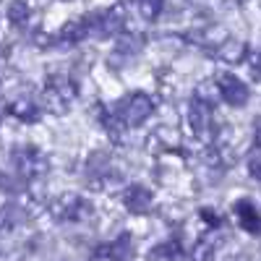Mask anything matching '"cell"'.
<instances>
[{
  "label": "cell",
  "instance_id": "6da1fadb",
  "mask_svg": "<svg viewBox=\"0 0 261 261\" xmlns=\"http://www.w3.org/2000/svg\"><path fill=\"white\" fill-rule=\"evenodd\" d=\"M151 113H154V102H151L149 94L144 92H134V94H128L120 107H118V118L123 120V125L128 128H136L141 123H146L151 118Z\"/></svg>",
  "mask_w": 261,
  "mask_h": 261
},
{
  "label": "cell",
  "instance_id": "9c48e42d",
  "mask_svg": "<svg viewBox=\"0 0 261 261\" xmlns=\"http://www.w3.org/2000/svg\"><path fill=\"white\" fill-rule=\"evenodd\" d=\"M8 113L13 118H18V120H24V123H34L39 118V105L34 99H29V97H16L8 105Z\"/></svg>",
  "mask_w": 261,
  "mask_h": 261
},
{
  "label": "cell",
  "instance_id": "8fae6325",
  "mask_svg": "<svg viewBox=\"0 0 261 261\" xmlns=\"http://www.w3.org/2000/svg\"><path fill=\"white\" fill-rule=\"evenodd\" d=\"M151 261H183L186 258V251L178 241H167V243H160L154 251L149 253Z\"/></svg>",
  "mask_w": 261,
  "mask_h": 261
},
{
  "label": "cell",
  "instance_id": "5bb4252c",
  "mask_svg": "<svg viewBox=\"0 0 261 261\" xmlns=\"http://www.w3.org/2000/svg\"><path fill=\"white\" fill-rule=\"evenodd\" d=\"M8 21L13 27H24L27 21H29V6H24V3H13L11 8H8Z\"/></svg>",
  "mask_w": 261,
  "mask_h": 261
},
{
  "label": "cell",
  "instance_id": "ac0fdd59",
  "mask_svg": "<svg viewBox=\"0 0 261 261\" xmlns=\"http://www.w3.org/2000/svg\"><path fill=\"white\" fill-rule=\"evenodd\" d=\"M253 141H256V149L261 151V120H258V125H256V136H253Z\"/></svg>",
  "mask_w": 261,
  "mask_h": 261
},
{
  "label": "cell",
  "instance_id": "8992f818",
  "mask_svg": "<svg viewBox=\"0 0 261 261\" xmlns=\"http://www.w3.org/2000/svg\"><path fill=\"white\" fill-rule=\"evenodd\" d=\"M81 201H84V199H81L79 193H73V191H65V193H60L58 199L53 201L50 212H53L55 220H60V222H71V220H79Z\"/></svg>",
  "mask_w": 261,
  "mask_h": 261
},
{
  "label": "cell",
  "instance_id": "52a82bcc",
  "mask_svg": "<svg viewBox=\"0 0 261 261\" xmlns=\"http://www.w3.org/2000/svg\"><path fill=\"white\" fill-rule=\"evenodd\" d=\"M235 220H238V225H241L246 232L261 235V212L256 209L253 201H248V199L238 201L235 204Z\"/></svg>",
  "mask_w": 261,
  "mask_h": 261
},
{
  "label": "cell",
  "instance_id": "2e32d148",
  "mask_svg": "<svg viewBox=\"0 0 261 261\" xmlns=\"http://www.w3.org/2000/svg\"><path fill=\"white\" fill-rule=\"evenodd\" d=\"M248 68H251V76L258 81L261 79V50H256V53L248 55Z\"/></svg>",
  "mask_w": 261,
  "mask_h": 261
},
{
  "label": "cell",
  "instance_id": "ba28073f",
  "mask_svg": "<svg viewBox=\"0 0 261 261\" xmlns=\"http://www.w3.org/2000/svg\"><path fill=\"white\" fill-rule=\"evenodd\" d=\"M214 55L220 58L222 63H230V65H238L248 58V45L243 39H235V37H227V42H222L220 47L214 50Z\"/></svg>",
  "mask_w": 261,
  "mask_h": 261
},
{
  "label": "cell",
  "instance_id": "7c38bea8",
  "mask_svg": "<svg viewBox=\"0 0 261 261\" xmlns=\"http://www.w3.org/2000/svg\"><path fill=\"white\" fill-rule=\"evenodd\" d=\"M86 37H89V27H86L84 18L68 21V24L63 27V32H60V42H65V45H76V42H81Z\"/></svg>",
  "mask_w": 261,
  "mask_h": 261
},
{
  "label": "cell",
  "instance_id": "30bf717a",
  "mask_svg": "<svg viewBox=\"0 0 261 261\" xmlns=\"http://www.w3.org/2000/svg\"><path fill=\"white\" fill-rule=\"evenodd\" d=\"M47 86L53 92H58L65 102H73L76 99V94H79V86L65 76V73H53V76H47Z\"/></svg>",
  "mask_w": 261,
  "mask_h": 261
},
{
  "label": "cell",
  "instance_id": "e0dca14e",
  "mask_svg": "<svg viewBox=\"0 0 261 261\" xmlns=\"http://www.w3.org/2000/svg\"><path fill=\"white\" fill-rule=\"evenodd\" d=\"M248 172H251V175L261 183V154H256V157H251V160H248Z\"/></svg>",
  "mask_w": 261,
  "mask_h": 261
},
{
  "label": "cell",
  "instance_id": "7a4b0ae2",
  "mask_svg": "<svg viewBox=\"0 0 261 261\" xmlns=\"http://www.w3.org/2000/svg\"><path fill=\"white\" fill-rule=\"evenodd\" d=\"M11 160H13L16 172L27 180H34L39 175H45V170H47V160L37 146H16L11 151Z\"/></svg>",
  "mask_w": 261,
  "mask_h": 261
},
{
  "label": "cell",
  "instance_id": "3957f363",
  "mask_svg": "<svg viewBox=\"0 0 261 261\" xmlns=\"http://www.w3.org/2000/svg\"><path fill=\"white\" fill-rule=\"evenodd\" d=\"M188 125L191 134L196 139H209L214 134V115H212V105L201 102V99H191L188 102Z\"/></svg>",
  "mask_w": 261,
  "mask_h": 261
},
{
  "label": "cell",
  "instance_id": "4fadbf2b",
  "mask_svg": "<svg viewBox=\"0 0 261 261\" xmlns=\"http://www.w3.org/2000/svg\"><path fill=\"white\" fill-rule=\"evenodd\" d=\"M39 105L45 107L47 113H53V115H65L68 113V102H65L58 92H53L50 86H45V92H42V97H39Z\"/></svg>",
  "mask_w": 261,
  "mask_h": 261
},
{
  "label": "cell",
  "instance_id": "277c9868",
  "mask_svg": "<svg viewBox=\"0 0 261 261\" xmlns=\"http://www.w3.org/2000/svg\"><path fill=\"white\" fill-rule=\"evenodd\" d=\"M214 84H217V89H220V99H225L232 107H243L248 102V97H251L248 86L238 76H232V73H217Z\"/></svg>",
  "mask_w": 261,
  "mask_h": 261
},
{
  "label": "cell",
  "instance_id": "5b68a950",
  "mask_svg": "<svg viewBox=\"0 0 261 261\" xmlns=\"http://www.w3.org/2000/svg\"><path fill=\"white\" fill-rule=\"evenodd\" d=\"M120 201H123V206H125L128 212L144 214V212H149L151 201H154V193H151L146 186H141V183H130V186L123 188Z\"/></svg>",
  "mask_w": 261,
  "mask_h": 261
},
{
  "label": "cell",
  "instance_id": "9a60e30c",
  "mask_svg": "<svg viewBox=\"0 0 261 261\" xmlns=\"http://www.w3.org/2000/svg\"><path fill=\"white\" fill-rule=\"evenodd\" d=\"M136 11H139L141 21H154V18L165 11V6H162V3H139Z\"/></svg>",
  "mask_w": 261,
  "mask_h": 261
}]
</instances>
